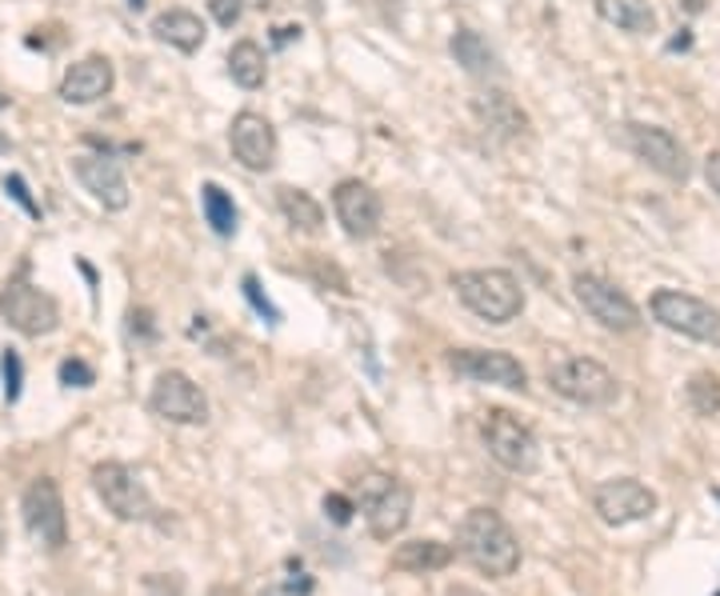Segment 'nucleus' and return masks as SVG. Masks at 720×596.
I'll list each match as a JSON object with an SVG mask.
<instances>
[{
  "label": "nucleus",
  "instance_id": "nucleus-1",
  "mask_svg": "<svg viewBox=\"0 0 720 596\" xmlns=\"http://www.w3.org/2000/svg\"><path fill=\"white\" fill-rule=\"evenodd\" d=\"M457 553L489 581H509L521 568V541L497 509H469L457 524Z\"/></svg>",
  "mask_w": 720,
  "mask_h": 596
},
{
  "label": "nucleus",
  "instance_id": "nucleus-2",
  "mask_svg": "<svg viewBox=\"0 0 720 596\" xmlns=\"http://www.w3.org/2000/svg\"><path fill=\"white\" fill-rule=\"evenodd\" d=\"M457 301L489 325H509L524 313V289L509 269H465L452 276Z\"/></svg>",
  "mask_w": 720,
  "mask_h": 596
},
{
  "label": "nucleus",
  "instance_id": "nucleus-3",
  "mask_svg": "<svg viewBox=\"0 0 720 596\" xmlns=\"http://www.w3.org/2000/svg\"><path fill=\"white\" fill-rule=\"evenodd\" d=\"M361 509H365L368 533L376 541H393L408 529L413 489L388 472H368V477H361Z\"/></svg>",
  "mask_w": 720,
  "mask_h": 596
},
{
  "label": "nucleus",
  "instance_id": "nucleus-4",
  "mask_svg": "<svg viewBox=\"0 0 720 596\" xmlns=\"http://www.w3.org/2000/svg\"><path fill=\"white\" fill-rule=\"evenodd\" d=\"M549 385L564 400L585 408H605L620 397V380L593 356H561V360H553L549 365Z\"/></svg>",
  "mask_w": 720,
  "mask_h": 596
},
{
  "label": "nucleus",
  "instance_id": "nucleus-5",
  "mask_svg": "<svg viewBox=\"0 0 720 596\" xmlns=\"http://www.w3.org/2000/svg\"><path fill=\"white\" fill-rule=\"evenodd\" d=\"M648 309H653V321L665 325L668 333H680L689 336V341H700V345L720 348V313L709 301L680 293V289H657Z\"/></svg>",
  "mask_w": 720,
  "mask_h": 596
},
{
  "label": "nucleus",
  "instance_id": "nucleus-6",
  "mask_svg": "<svg viewBox=\"0 0 720 596\" xmlns=\"http://www.w3.org/2000/svg\"><path fill=\"white\" fill-rule=\"evenodd\" d=\"M480 437H484V449L501 469L509 472H533L541 464V445H536L533 429L521 425V417H512L509 408H492L484 412V425H480Z\"/></svg>",
  "mask_w": 720,
  "mask_h": 596
},
{
  "label": "nucleus",
  "instance_id": "nucleus-7",
  "mask_svg": "<svg viewBox=\"0 0 720 596\" xmlns=\"http://www.w3.org/2000/svg\"><path fill=\"white\" fill-rule=\"evenodd\" d=\"M573 293L581 301L588 316L596 325L608 328V333H637L640 328V309L633 304V296L625 289H616L613 281L596 276V272H576L573 276Z\"/></svg>",
  "mask_w": 720,
  "mask_h": 596
},
{
  "label": "nucleus",
  "instance_id": "nucleus-8",
  "mask_svg": "<svg viewBox=\"0 0 720 596\" xmlns=\"http://www.w3.org/2000/svg\"><path fill=\"white\" fill-rule=\"evenodd\" d=\"M93 489L116 521H153V513H157V504H153V496H148L145 481L121 461L96 464Z\"/></svg>",
  "mask_w": 720,
  "mask_h": 596
},
{
  "label": "nucleus",
  "instance_id": "nucleus-9",
  "mask_svg": "<svg viewBox=\"0 0 720 596\" xmlns=\"http://www.w3.org/2000/svg\"><path fill=\"white\" fill-rule=\"evenodd\" d=\"M0 316L9 321V328H17L21 336H49L61 325V309L44 289L21 281H9L0 289Z\"/></svg>",
  "mask_w": 720,
  "mask_h": 596
},
{
  "label": "nucleus",
  "instance_id": "nucleus-10",
  "mask_svg": "<svg viewBox=\"0 0 720 596\" xmlns=\"http://www.w3.org/2000/svg\"><path fill=\"white\" fill-rule=\"evenodd\" d=\"M148 408L157 412L168 425H205L209 420V400L200 393V385L180 368H165L157 380H153V393H148Z\"/></svg>",
  "mask_w": 720,
  "mask_h": 596
},
{
  "label": "nucleus",
  "instance_id": "nucleus-11",
  "mask_svg": "<svg viewBox=\"0 0 720 596\" xmlns=\"http://www.w3.org/2000/svg\"><path fill=\"white\" fill-rule=\"evenodd\" d=\"M24 524H29V533L44 544V548H53L61 553L64 544H69V516H64V496H61V484L53 477H36V481L24 489Z\"/></svg>",
  "mask_w": 720,
  "mask_h": 596
},
{
  "label": "nucleus",
  "instance_id": "nucleus-12",
  "mask_svg": "<svg viewBox=\"0 0 720 596\" xmlns=\"http://www.w3.org/2000/svg\"><path fill=\"white\" fill-rule=\"evenodd\" d=\"M625 145L633 148V157L645 160L653 172H660L665 180H689L692 177V160L685 153L677 136L660 125H628L625 128Z\"/></svg>",
  "mask_w": 720,
  "mask_h": 596
},
{
  "label": "nucleus",
  "instance_id": "nucleus-13",
  "mask_svg": "<svg viewBox=\"0 0 720 596\" xmlns=\"http://www.w3.org/2000/svg\"><path fill=\"white\" fill-rule=\"evenodd\" d=\"M333 212L353 241H373L385 224V200L365 180H341L333 189Z\"/></svg>",
  "mask_w": 720,
  "mask_h": 596
},
{
  "label": "nucleus",
  "instance_id": "nucleus-14",
  "mask_svg": "<svg viewBox=\"0 0 720 596\" xmlns=\"http://www.w3.org/2000/svg\"><path fill=\"white\" fill-rule=\"evenodd\" d=\"M593 509L605 524L620 529V524L648 521V516L657 513V492L648 489V484H640L637 477H616V481L596 484Z\"/></svg>",
  "mask_w": 720,
  "mask_h": 596
},
{
  "label": "nucleus",
  "instance_id": "nucleus-15",
  "mask_svg": "<svg viewBox=\"0 0 720 596\" xmlns=\"http://www.w3.org/2000/svg\"><path fill=\"white\" fill-rule=\"evenodd\" d=\"M449 360L460 377L477 380V385H497L509 388V393H524L529 388L524 365L512 353H501V348H457Z\"/></svg>",
  "mask_w": 720,
  "mask_h": 596
},
{
  "label": "nucleus",
  "instance_id": "nucleus-16",
  "mask_svg": "<svg viewBox=\"0 0 720 596\" xmlns=\"http://www.w3.org/2000/svg\"><path fill=\"white\" fill-rule=\"evenodd\" d=\"M229 145H232V157L240 165L249 168V172H269L276 165V128H272L269 116L261 113H237L229 125Z\"/></svg>",
  "mask_w": 720,
  "mask_h": 596
},
{
  "label": "nucleus",
  "instance_id": "nucleus-17",
  "mask_svg": "<svg viewBox=\"0 0 720 596\" xmlns=\"http://www.w3.org/2000/svg\"><path fill=\"white\" fill-rule=\"evenodd\" d=\"M73 172L96 205H105L108 212L128 209L133 192H128V180H125V172H121V165H116L108 153H84V157L73 160Z\"/></svg>",
  "mask_w": 720,
  "mask_h": 596
},
{
  "label": "nucleus",
  "instance_id": "nucleus-18",
  "mask_svg": "<svg viewBox=\"0 0 720 596\" xmlns=\"http://www.w3.org/2000/svg\"><path fill=\"white\" fill-rule=\"evenodd\" d=\"M113 84H116L113 61L93 53L84 56V61L69 64V73L61 81V101L64 105H96V101H105L113 93Z\"/></svg>",
  "mask_w": 720,
  "mask_h": 596
},
{
  "label": "nucleus",
  "instance_id": "nucleus-19",
  "mask_svg": "<svg viewBox=\"0 0 720 596\" xmlns=\"http://www.w3.org/2000/svg\"><path fill=\"white\" fill-rule=\"evenodd\" d=\"M153 36L168 49H177V53H197L200 44H205V21H200L192 9H165L153 17Z\"/></svg>",
  "mask_w": 720,
  "mask_h": 596
},
{
  "label": "nucleus",
  "instance_id": "nucleus-20",
  "mask_svg": "<svg viewBox=\"0 0 720 596\" xmlns=\"http://www.w3.org/2000/svg\"><path fill=\"white\" fill-rule=\"evenodd\" d=\"M477 116L497 136H504V140H521V136H529V116H524V108L516 105L509 93H501V88H489V93L477 96Z\"/></svg>",
  "mask_w": 720,
  "mask_h": 596
},
{
  "label": "nucleus",
  "instance_id": "nucleus-21",
  "mask_svg": "<svg viewBox=\"0 0 720 596\" xmlns=\"http://www.w3.org/2000/svg\"><path fill=\"white\" fill-rule=\"evenodd\" d=\"M449 53H452V61H457L469 76H501V61H497L492 44L484 41L480 32H472V29L452 32Z\"/></svg>",
  "mask_w": 720,
  "mask_h": 596
},
{
  "label": "nucleus",
  "instance_id": "nucleus-22",
  "mask_svg": "<svg viewBox=\"0 0 720 596\" xmlns=\"http://www.w3.org/2000/svg\"><path fill=\"white\" fill-rule=\"evenodd\" d=\"M601 21L613 24L620 32H633V36H645V32L657 29V12L648 0H593Z\"/></svg>",
  "mask_w": 720,
  "mask_h": 596
},
{
  "label": "nucleus",
  "instance_id": "nucleus-23",
  "mask_svg": "<svg viewBox=\"0 0 720 596\" xmlns=\"http://www.w3.org/2000/svg\"><path fill=\"white\" fill-rule=\"evenodd\" d=\"M452 556H457V548L445 541H408L393 553V568H400V573H437V568L452 565Z\"/></svg>",
  "mask_w": 720,
  "mask_h": 596
},
{
  "label": "nucleus",
  "instance_id": "nucleus-24",
  "mask_svg": "<svg viewBox=\"0 0 720 596\" xmlns=\"http://www.w3.org/2000/svg\"><path fill=\"white\" fill-rule=\"evenodd\" d=\"M276 205H281L284 220H289L296 232H321L324 229V205L313 197V192L296 189V185H281V189H276Z\"/></svg>",
  "mask_w": 720,
  "mask_h": 596
},
{
  "label": "nucleus",
  "instance_id": "nucleus-25",
  "mask_svg": "<svg viewBox=\"0 0 720 596\" xmlns=\"http://www.w3.org/2000/svg\"><path fill=\"white\" fill-rule=\"evenodd\" d=\"M229 76L240 88H261L269 81V61H264V49L257 41H237L229 49Z\"/></svg>",
  "mask_w": 720,
  "mask_h": 596
},
{
  "label": "nucleus",
  "instance_id": "nucleus-26",
  "mask_svg": "<svg viewBox=\"0 0 720 596\" xmlns=\"http://www.w3.org/2000/svg\"><path fill=\"white\" fill-rule=\"evenodd\" d=\"M200 209H205V220L212 224L217 237H237V205L217 180H205L200 185Z\"/></svg>",
  "mask_w": 720,
  "mask_h": 596
},
{
  "label": "nucleus",
  "instance_id": "nucleus-27",
  "mask_svg": "<svg viewBox=\"0 0 720 596\" xmlns=\"http://www.w3.org/2000/svg\"><path fill=\"white\" fill-rule=\"evenodd\" d=\"M685 400H689V408L697 412V417H717L720 412V377L717 373H692L689 385H685Z\"/></svg>",
  "mask_w": 720,
  "mask_h": 596
},
{
  "label": "nucleus",
  "instance_id": "nucleus-28",
  "mask_svg": "<svg viewBox=\"0 0 720 596\" xmlns=\"http://www.w3.org/2000/svg\"><path fill=\"white\" fill-rule=\"evenodd\" d=\"M0 373H4V400L17 405V400H21V385H24V365H21V353H17V348H4Z\"/></svg>",
  "mask_w": 720,
  "mask_h": 596
},
{
  "label": "nucleus",
  "instance_id": "nucleus-29",
  "mask_svg": "<svg viewBox=\"0 0 720 596\" xmlns=\"http://www.w3.org/2000/svg\"><path fill=\"white\" fill-rule=\"evenodd\" d=\"M4 192H9V197L17 200V205H21L32 220H41V205H36V197H32V189H29V180H24L21 172H9V177H4Z\"/></svg>",
  "mask_w": 720,
  "mask_h": 596
},
{
  "label": "nucleus",
  "instance_id": "nucleus-30",
  "mask_svg": "<svg viewBox=\"0 0 720 596\" xmlns=\"http://www.w3.org/2000/svg\"><path fill=\"white\" fill-rule=\"evenodd\" d=\"M61 385H69V388H93L96 385L93 365H84L81 356H69V360H61Z\"/></svg>",
  "mask_w": 720,
  "mask_h": 596
},
{
  "label": "nucleus",
  "instance_id": "nucleus-31",
  "mask_svg": "<svg viewBox=\"0 0 720 596\" xmlns=\"http://www.w3.org/2000/svg\"><path fill=\"white\" fill-rule=\"evenodd\" d=\"M209 12L220 29H232L244 17V0H209Z\"/></svg>",
  "mask_w": 720,
  "mask_h": 596
},
{
  "label": "nucleus",
  "instance_id": "nucleus-32",
  "mask_svg": "<svg viewBox=\"0 0 720 596\" xmlns=\"http://www.w3.org/2000/svg\"><path fill=\"white\" fill-rule=\"evenodd\" d=\"M324 513L333 516L336 524H348L356 513V504L348 501V496H341V492H328V496H324Z\"/></svg>",
  "mask_w": 720,
  "mask_h": 596
},
{
  "label": "nucleus",
  "instance_id": "nucleus-33",
  "mask_svg": "<svg viewBox=\"0 0 720 596\" xmlns=\"http://www.w3.org/2000/svg\"><path fill=\"white\" fill-rule=\"evenodd\" d=\"M244 296H249V301L257 304V313H264V316H269V321H276V316H281V313H276V309H272V304H269V296L261 293V284H257V276H244Z\"/></svg>",
  "mask_w": 720,
  "mask_h": 596
},
{
  "label": "nucleus",
  "instance_id": "nucleus-34",
  "mask_svg": "<svg viewBox=\"0 0 720 596\" xmlns=\"http://www.w3.org/2000/svg\"><path fill=\"white\" fill-rule=\"evenodd\" d=\"M705 180H709V189L720 197V148L709 153V160H705Z\"/></svg>",
  "mask_w": 720,
  "mask_h": 596
},
{
  "label": "nucleus",
  "instance_id": "nucleus-35",
  "mask_svg": "<svg viewBox=\"0 0 720 596\" xmlns=\"http://www.w3.org/2000/svg\"><path fill=\"white\" fill-rule=\"evenodd\" d=\"M12 105V96H9V88H4V84H0V113H4V108Z\"/></svg>",
  "mask_w": 720,
  "mask_h": 596
},
{
  "label": "nucleus",
  "instance_id": "nucleus-36",
  "mask_svg": "<svg viewBox=\"0 0 720 596\" xmlns=\"http://www.w3.org/2000/svg\"><path fill=\"white\" fill-rule=\"evenodd\" d=\"M12 148V140H9V133H4V128H0V153H9Z\"/></svg>",
  "mask_w": 720,
  "mask_h": 596
},
{
  "label": "nucleus",
  "instance_id": "nucleus-37",
  "mask_svg": "<svg viewBox=\"0 0 720 596\" xmlns=\"http://www.w3.org/2000/svg\"><path fill=\"white\" fill-rule=\"evenodd\" d=\"M209 596H237V593H232V588H212Z\"/></svg>",
  "mask_w": 720,
  "mask_h": 596
}]
</instances>
